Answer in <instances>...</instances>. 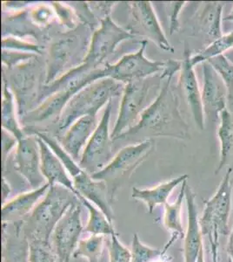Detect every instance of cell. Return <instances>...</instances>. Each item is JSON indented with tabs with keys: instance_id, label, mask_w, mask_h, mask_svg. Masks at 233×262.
Returning a JSON list of instances; mask_svg holds the SVG:
<instances>
[{
	"instance_id": "obj_1",
	"label": "cell",
	"mask_w": 233,
	"mask_h": 262,
	"mask_svg": "<svg viewBox=\"0 0 233 262\" xmlns=\"http://www.w3.org/2000/svg\"><path fill=\"white\" fill-rule=\"evenodd\" d=\"M181 61L167 60L162 73L165 82L151 104L142 113L136 125L117 138V140L142 141L151 137H172L181 140L191 137L190 128L179 111V100L171 86L172 77L179 72Z\"/></svg>"
},
{
	"instance_id": "obj_2",
	"label": "cell",
	"mask_w": 233,
	"mask_h": 262,
	"mask_svg": "<svg viewBox=\"0 0 233 262\" xmlns=\"http://www.w3.org/2000/svg\"><path fill=\"white\" fill-rule=\"evenodd\" d=\"M133 38H135V36L127 29L119 27L112 20L111 16L101 19L100 27L93 32L84 60L80 65L65 72L54 83L42 86L39 94V102H42L44 99L56 92L60 86L71 79L100 69L99 67L107 58L115 53L116 48L120 43Z\"/></svg>"
},
{
	"instance_id": "obj_3",
	"label": "cell",
	"mask_w": 233,
	"mask_h": 262,
	"mask_svg": "<svg viewBox=\"0 0 233 262\" xmlns=\"http://www.w3.org/2000/svg\"><path fill=\"white\" fill-rule=\"evenodd\" d=\"M80 200L61 185H50L47 193L24 221L19 222L22 233L28 241L50 242L53 232L69 208Z\"/></svg>"
},
{
	"instance_id": "obj_4",
	"label": "cell",
	"mask_w": 233,
	"mask_h": 262,
	"mask_svg": "<svg viewBox=\"0 0 233 262\" xmlns=\"http://www.w3.org/2000/svg\"><path fill=\"white\" fill-rule=\"evenodd\" d=\"M125 84L112 78H103L89 84L69 101L58 121L59 132H65L83 116L97 117L102 107L112 99L122 96Z\"/></svg>"
},
{
	"instance_id": "obj_5",
	"label": "cell",
	"mask_w": 233,
	"mask_h": 262,
	"mask_svg": "<svg viewBox=\"0 0 233 262\" xmlns=\"http://www.w3.org/2000/svg\"><path fill=\"white\" fill-rule=\"evenodd\" d=\"M232 167L228 168L215 194L204 201L202 217L199 219L203 237L209 242L210 248H219L222 238L230 235V210L232 196Z\"/></svg>"
},
{
	"instance_id": "obj_6",
	"label": "cell",
	"mask_w": 233,
	"mask_h": 262,
	"mask_svg": "<svg viewBox=\"0 0 233 262\" xmlns=\"http://www.w3.org/2000/svg\"><path fill=\"white\" fill-rule=\"evenodd\" d=\"M154 146L153 139H147L124 147L118 150L107 166L91 175L92 179L107 185L112 204L118 190L129 181L133 173L147 159L153 151Z\"/></svg>"
},
{
	"instance_id": "obj_7",
	"label": "cell",
	"mask_w": 233,
	"mask_h": 262,
	"mask_svg": "<svg viewBox=\"0 0 233 262\" xmlns=\"http://www.w3.org/2000/svg\"><path fill=\"white\" fill-rule=\"evenodd\" d=\"M147 43V39H144L135 53L125 54L114 64H106L103 67V77L112 78L126 84L152 77L159 73L162 74L167 66V60L152 61L147 59L145 55Z\"/></svg>"
},
{
	"instance_id": "obj_8",
	"label": "cell",
	"mask_w": 233,
	"mask_h": 262,
	"mask_svg": "<svg viewBox=\"0 0 233 262\" xmlns=\"http://www.w3.org/2000/svg\"><path fill=\"white\" fill-rule=\"evenodd\" d=\"M151 77L144 80L131 81L124 85L119 107L118 118L113 128L112 140L116 141L119 136L136 125L142 113L146 108L149 92L154 83Z\"/></svg>"
},
{
	"instance_id": "obj_9",
	"label": "cell",
	"mask_w": 233,
	"mask_h": 262,
	"mask_svg": "<svg viewBox=\"0 0 233 262\" xmlns=\"http://www.w3.org/2000/svg\"><path fill=\"white\" fill-rule=\"evenodd\" d=\"M112 100L103 111L100 122L90 138L80 157V166L90 175L102 170L112 161V138L110 134V120L112 116Z\"/></svg>"
},
{
	"instance_id": "obj_10",
	"label": "cell",
	"mask_w": 233,
	"mask_h": 262,
	"mask_svg": "<svg viewBox=\"0 0 233 262\" xmlns=\"http://www.w3.org/2000/svg\"><path fill=\"white\" fill-rule=\"evenodd\" d=\"M130 8V24L127 30L133 35H140L154 42L160 49L174 53V48L166 38L151 2H128Z\"/></svg>"
},
{
	"instance_id": "obj_11",
	"label": "cell",
	"mask_w": 233,
	"mask_h": 262,
	"mask_svg": "<svg viewBox=\"0 0 233 262\" xmlns=\"http://www.w3.org/2000/svg\"><path fill=\"white\" fill-rule=\"evenodd\" d=\"M82 203L74 204L57 225L53 235V246L61 262H71L84 231L81 220Z\"/></svg>"
},
{
	"instance_id": "obj_12",
	"label": "cell",
	"mask_w": 233,
	"mask_h": 262,
	"mask_svg": "<svg viewBox=\"0 0 233 262\" xmlns=\"http://www.w3.org/2000/svg\"><path fill=\"white\" fill-rule=\"evenodd\" d=\"M33 60L16 67L12 71L10 79L3 76L8 86L15 89V99L18 102V116L24 117L33 110L32 107L34 99L39 101V93L42 88H39V69L36 68Z\"/></svg>"
},
{
	"instance_id": "obj_13",
	"label": "cell",
	"mask_w": 233,
	"mask_h": 262,
	"mask_svg": "<svg viewBox=\"0 0 233 262\" xmlns=\"http://www.w3.org/2000/svg\"><path fill=\"white\" fill-rule=\"evenodd\" d=\"M15 170L33 189L45 184L41 172V158L35 135H28L18 141L15 149Z\"/></svg>"
},
{
	"instance_id": "obj_14",
	"label": "cell",
	"mask_w": 233,
	"mask_h": 262,
	"mask_svg": "<svg viewBox=\"0 0 233 262\" xmlns=\"http://www.w3.org/2000/svg\"><path fill=\"white\" fill-rule=\"evenodd\" d=\"M204 119L214 122L227 106V90L224 81L209 62L203 63V86L201 90Z\"/></svg>"
},
{
	"instance_id": "obj_15",
	"label": "cell",
	"mask_w": 233,
	"mask_h": 262,
	"mask_svg": "<svg viewBox=\"0 0 233 262\" xmlns=\"http://www.w3.org/2000/svg\"><path fill=\"white\" fill-rule=\"evenodd\" d=\"M191 51L187 46L184 50V60L181 61L177 86L189 107L196 125L200 130L204 128V115L202 105L201 90L198 78L195 74L194 66L191 61Z\"/></svg>"
},
{
	"instance_id": "obj_16",
	"label": "cell",
	"mask_w": 233,
	"mask_h": 262,
	"mask_svg": "<svg viewBox=\"0 0 233 262\" xmlns=\"http://www.w3.org/2000/svg\"><path fill=\"white\" fill-rule=\"evenodd\" d=\"M80 36L66 35L60 38L50 46L46 60V72L44 85L54 83L65 73V68L82 50V39Z\"/></svg>"
},
{
	"instance_id": "obj_17",
	"label": "cell",
	"mask_w": 233,
	"mask_h": 262,
	"mask_svg": "<svg viewBox=\"0 0 233 262\" xmlns=\"http://www.w3.org/2000/svg\"><path fill=\"white\" fill-rule=\"evenodd\" d=\"M186 201L188 222L184 236V260L185 262H197L201 250L204 249V237L201 232L196 195L188 184H186Z\"/></svg>"
},
{
	"instance_id": "obj_18",
	"label": "cell",
	"mask_w": 233,
	"mask_h": 262,
	"mask_svg": "<svg viewBox=\"0 0 233 262\" xmlns=\"http://www.w3.org/2000/svg\"><path fill=\"white\" fill-rule=\"evenodd\" d=\"M71 179L73 181L77 196L85 198L97 208L100 209L112 223L114 220V212L112 208V204L110 200L107 185L103 182L92 179V176L83 169Z\"/></svg>"
},
{
	"instance_id": "obj_19",
	"label": "cell",
	"mask_w": 233,
	"mask_h": 262,
	"mask_svg": "<svg viewBox=\"0 0 233 262\" xmlns=\"http://www.w3.org/2000/svg\"><path fill=\"white\" fill-rule=\"evenodd\" d=\"M50 186L48 183H45L40 187L19 194L3 204L1 209L2 223L15 224L24 221L43 200Z\"/></svg>"
},
{
	"instance_id": "obj_20",
	"label": "cell",
	"mask_w": 233,
	"mask_h": 262,
	"mask_svg": "<svg viewBox=\"0 0 233 262\" xmlns=\"http://www.w3.org/2000/svg\"><path fill=\"white\" fill-rule=\"evenodd\" d=\"M97 117L83 116L74 122L59 139V143L63 149L75 161L79 160V158L80 159V154L86 148V144L97 128Z\"/></svg>"
},
{
	"instance_id": "obj_21",
	"label": "cell",
	"mask_w": 233,
	"mask_h": 262,
	"mask_svg": "<svg viewBox=\"0 0 233 262\" xmlns=\"http://www.w3.org/2000/svg\"><path fill=\"white\" fill-rule=\"evenodd\" d=\"M37 139L40 149L41 172L46 183L50 185H61L77 195L73 181L61 160L42 138L37 137Z\"/></svg>"
},
{
	"instance_id": "obj_22",
	"label": "cell",
	"mask_w": 233,
	"mask_h": 262,
	"mask_svg": "<svg viewBox=\"0 0 233 262\" xmlns=\"http://www.w3.org/2000/svg\"><path fill=\"white\" fill-rule=\"evenodd\" d=\"M3 262H29V242L19 222L3 224Z\"/></svg>"
},
{
	"instance_id": "obj_23",
	"label": "cell",
	"mask_w": 233,
	"mask_h": 262,
	"mask_svg": "<svg viewBox=\"0 0 233 262\" xmlns=\"http://www.w3.org/2000/svg\"><path fill=\"white\" fill-rule=\"evenodd\" d=\"M187 179H188V175L184 174L169 181L161 183L153 188L140 189V188L133 187L132 198L138 201L145 203L147 207L148 212L151 214L157 206H165L172 193V191H174L175 188L178 186L180 184H183L184 182L186 181Z\"/></svg>"
},
{
	"instance_id": "obj_24",
	"label": "cell",
	"mask_w": 233,
	"mask_h": 262,
	"mask_svg": "<svg viewBox=\"0 0 233 262\" xmlns=\"http://www.w3.org/2000/svg\"><path fill=\"white\" fill-rule=\"evenodd\" d=\"M224 7L223 2H204L197 15V30L204 36L208 45L223 35L222 14Z\"/></svg>"
},
{
	"instance_id": "obj_25",
	"label": "cell",
	"mask_w": 233,
	"mask_h": 262,
	"mask_svg": "<svg viewBox=\"0 0 233 262\" xmlns=\"http://www.w3.org/2000/svg\"><path fill=\"white\" fill-rule=\"evenodd\" d=\"M14 94L10 90L6 81L3 80V95L1 104V123L2 128L13 135L18 141L25 137L23 128L18 120L17 106Z\"/></svg>"
},
{
	"instance_id": "obj_26",
	"label": "cell",
	"mask_w": 233,
	"mask_h": 262,
	"mask_svg": "<svg viewBox=\"0 0 233 262\" xmlns=\"http://www.w3.org/2000/svg\"><path fill=\"white\" fill-rule=\"evenodd\" d=\"M218 137L220 142V159L216 169L215 174H219L230 158L233 149V115L229 110L222 111L219 116Z\"/></svg>"
},
{
	"instance_id": "obj_27",
	"label": "cell",
	"mask_w": 233,
	"mask_h": 262,
	"mask_svg": "<svg viewBox=\"0 0 233 262\" xmlns=\"http://www.w3.org/2000/svg\"><path fill=\"white\" fill-rule=\"evenodd\" d=\"M77 198L89 212L88 221L84 228L85 232L92 235L112 236L116 233L113 224L100 209L97 208V206L83 196H77Z\"/></svg>"
},
{
	"instance_id": "obj_28",
	"label": "cell",
	"mask_w": 233,
	"mask_h": 262,
	"mask_svg": "<svg viewBox=\"0 0 233 262\" xmlns=\"http://www.w3.org/2000/svg\"><path fill=\"white\" fill-rule=\"evenodd\" d=\"M186 184H187V180L182 184L179 194L175 202L172 204L167 202L164 206L165 207V213L163 217L164 226L168 231L173 232L175 238L185 236L181 212H182L184 200H186Z\"/></svg>"
},
{
	"instance_id": "obj_29",
	"label": "cell",
	"mask_w": 233,
	"mask_h": 262,
	"mask_svg": "<svg viewBox=\"0 0 233 262\" xmlns=\"http://www.w3.org/2000/svg\"><path fill=\"white\" fill-rule=\"evenodd\" d=\"M233 48V30L223 35L219 39L211 42L204 49L198 54L192 55L191 61L192 65L196 66L200 63L207 62L216 57L224 55L225 52Z\"/></svg>"
},
{
	"instance_id": "obj_30",
	"label": "cell",
	"mask_w": 233,
	"mask_h": 262,
	"mask_svg": "<svg viewBox=\"0 0 233 262\" xmlns=\"http://www.w3.org/2000/svg\"><path fill=\"white\" fill-rule=\"evenodd\" d=\"M103 244L105 236L91 234L88 238L80 241L72 258H83L88 262H99L103 253Z\"/></svg>"
},
{
	"instance_id": "obj_31",
	"label": "cell",
	"mask_w": 233,
	"mask_h": 262,
	"mask_svg": "<svg viewBox=\"0 0 233 262\" xmlns=\"http://www.w3.org/2000/svg\"><path fill=\"white\" fill-rule=\"evenodd\" d=\"M209 62L213 69L218 72L227 90L228 103L233 113V62L225 55H220L210 60Z\"/></svg>"
},
{
	"instance_id": "obj_32",
	"label": "cell",
	"mask_w": 233,
	"mask_h": 262,
	"mask_svg": "<svg viewBox=\"0 0 233 262\" xmlns=\"http://www.w3.org/2000/svg\"><path fill=\"white\" fill-rule=\"evenodd\" d=\"M29 242V262H58L54 246L47 241L32 239Z\"/></svg>"
},
{
	"instance_id": "obj_33",
	"label": "cell",
	"mask_w": 233,
	"mask_h": 262,
	"mask_svg": "<svg viewBox=\"0 0 233 262\" xmlns=\"http://www.w3.org/2000/svg\"><path fill=\"white\" fill-rule=\"evenodd\" d=\"M132 262H153L163 254L159 248L148 247L140 241L138 233L133 235L132 242Z\"/></svg>"
},
{
	"instance_id": "obj_34",
	"label": "cell",
	"mask_w": 233,
	"mask_h": 262,
	"mask_svg": "<svg viewBox=\"0 0 233 262\" xmlns=\"http://www.w3.org/2000/svg\"><path fill=\"white\" fill-rule=\"evenodd\" d=\"M54 7V12L59 22L69 30L73 31L79 26V17L77 13L71 7L61 3V2H51L50 3Z\"/></svg>"
},
{
	"instance_id": "obj_35",
	"label": "cell",
	"mask_w": 233,
	"mask_h": 262,
	"mask_svg": "<svg viewBox=\"0 0 233 262\" xmlns=\"http://www.w3.org/2000/svg\"><path fill=\"white\" fill-rule=\"evenodd\" d=\"M56 17L51 5L40 4L33 7L30 12V18L33 23L39 27H45L50 25Z\"/></svg>"
},
{
	"instance_id": "obj_36",
	"label": "cell",
	"mask_w": 233,
	"mask_h": 262,
	"mask_svg": "<svg viewBox=\"0 0 233 262\" xmlns=\"http://www.w3.org/2000/svg\"><path fill=\"white\" fill-rule=\"evenodd\" d=\"M2 49L19 51V52L30 53V54H37V55L42 54L39 46L25 41L24 39L15 36L4 37L2 39Z\"/></svg>"
},
{
	"instance_id": "obj_37",
	"label": "cell",
	"mask_w": 233,
	"mask_h": 262,
	"mask_svg": "<svg viewBox=\"0 0 233 262\" xmlns=\"http://www.w3.org/2000/svg\"><path fill=\"white\" fill-rule=\"evenodd\" d=\"M37 54L19 52V51L2 49V63L4 68L8 70L13 69L16 67L28 62L37 58Z\"/></svg>"
},
{
	"instance_id": "obj_38",
	"label": "cell",
	"mask_w": 233,
	"mask_h": 262,
	"mask_svg": "<svg viewBox=\"0 0 233 262\" xmlns=\"http://www.w3.org/2000/svg\"><path fill=\"white\" fill-rule=\"evenodd\" d=\"M110 262H132V253L130 249L124 247L118 238V233L111 236L109 245Z\"/></svg>"
},
{
	"instance_id": "obj_39",
	"label": "cell",
	"mask_w": 233,
	"mask_h": 262,
	"mask_svg": "<svg viewBox=\"0 0 233 262\" xmlns=\"http://www.w3.org/2000/svg\"><path fill=\"white\" fill-rule=\"evenodd\" d=\"M18 139L13 135L2 128V166L4 170L6 168V160L12 149L18 145Z\"/></svg>"
},
{
	"instance_id": "obj_40",
	"label": "cell",
	"mask_w": 233,
	"mask_h": 262,
	"mask_svg": "<svg viewBox=\"0 0 233 262\" xmlns=\"http://www.w3.org/2000/svg\"><path fill=\"white\" fill-rule=\"evenodd\" d=\"M170 4L171 13H170V34L177 32L179 29V22H178V15L184 6H186V2L180 1V2H171Z\"/></svg>"
},
{
	"instance_id": "obj_41",
	"label": "cell",
	"mask_w": 233,
	"mask_h": 262,
	"mask_svg": "<svg viewBox=\"0 0 233 262\" xmlns=\"http://www.w3.org/2000/svg\"><path fill=\"white\" fill-rule=\"evenodd\" d=\"M12 191V188L10 185L9 183L6 181V178L2 179V200H3V204L6 203L7 198L10 196Z\"/></svg>"
},
{
	"instance_id": "obj_42",
	"label": "cell",
	"mask_w": 233,
	"mask_h": 262,
	"mask_svg": "<svg viewBox=\"0 0 233 262\" xmlns=\"http://www.w3.org/2000/svg\"><path fill=\"white\" fill-rule=\"evenodd\" d=\"M226 252H227L228 261L233 262V227L232 230L230 231V235H229Z\"/></svg>"
},
{
	"instance_id": "obj_43",
	"label": "cell",
	"mask_w": 233,
	"mask_h": 262,
	"mask_svg": "<svg viewBox=\"0 0 233 262\" xmlns=\"http://www.w3.org/2000/svg\"><path fill=\"white\" fill-rule=\"evenodd\" d=\"M212 254V261L219 262V250L218 249H212L210 250Z\"/></svg>"
},
{
	"instance_id": "obj_44",
	"label": "cell",
	"mask_w": 233,
	"mask_h": 262,
	"mask_svg": "<svg viewBox=\"0 0 233 262\" xmlns=\"http://www.w3.org/2000/svg\"><path fill=\"white\" fill-rule=\"evenodd\" d=\"M224 21H230V22H233V7L232 9L230 10V13L228 14L225 18H224Z\"/></svg>"
},
{
	"instance_id": "obj_45",
	"label": "cell",
	"mask_w": 233,
	"mask_h": 262,
	"mask_svg": "<svg viewBox=\"0 0 233 262\" xmlns=\"http://www.w3.org/2000/svg\"><path fill=\"white\" fill-rule=\"evenodd\" d=\"M197 262H204V249L201 250L200 253H199V256H198V260Z\"/></svg>"
},
{
	"instance_id": "obj_46",
	"label": "cell",
	"mask_w": 233,
	"mask_h": 262,
	"mask_svg": "<svg viewBox=\"0 0 233 262\" xmlns=\"http://www.w3.org/2000/svg\"><path fill=\"white\" fill-rule=\"evenodd\" d=\"M228 262H229V261H228Z\"/></svg>"
}]
</instances>
